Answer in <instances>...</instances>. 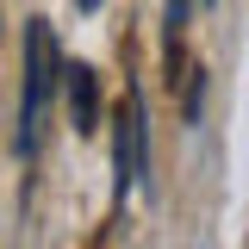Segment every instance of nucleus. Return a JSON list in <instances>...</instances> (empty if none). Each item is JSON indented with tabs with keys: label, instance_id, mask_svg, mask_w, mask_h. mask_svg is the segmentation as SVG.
<instances>
[{
	"label": "nucleus",
	"instance_id": "obj_3",
	"mask_svg": "<svg viewBox=\"0 0 249 249\" xmlns=\"http://www.w3.org/2000/svg\"><path fill=\"white\" fill-rule=\"evenodd\" d=\"M69 119H75V131L81 137H93L100 131V106H93V69H69Z\"/></svg>",
	"mask_w": 249,
	"mask_h": 249
},
{
	"label": "nucleus",
	"instance_id": "obj_4",
	"mask_svg": "<svg viewBox=\"0 0 249 249\" xmlns=\"http://www.w3.org/2000/svg\"><path fill=\"white\" fill-rule=\"evenodd\" d=\"M181 37H187V0H162V56L181 69Z\"/></svg>",
	"mask_w": 249,
	"mask_h": 249
},
{
	"label": "nucleus",
	"instance_id": "obj_2",
	"mask_svg": "<svg viewBox=\"0 0 249 249\" xmlns=\"http://www.w3.org/2000/svg\"><path fill=\"white\" fill-rule=\"evenodd\" d=\"M150 181V124H143V93L131 88L119 106V193Z\"/></svg>",
	"mask_w": 249,
	"mask_h": 249
},
{
	"label": "nucleus",
	"instance_id": "obj_5",
	"mask_svg": "<svg viewBox=\"0 0 249 249\" xmlns=\"http://www.w3.org/2000/svg\"><path fill=\"white\" fill-rule=\"evenodd\" d=\"M75 6H81V13H93V6H100V0H75Z\"/></svg>",
	"mask_w": 249,
	"mask_h": 249
},
{
	"label": "nucleus",
	"instance_id": "obj_1",
	"mask_svg": "<svg viewBox=\"0 0 249 249\" xmlns=\"http://www.w3.org/2000/svg\"><path fill=\"white\" fill-rule=\"evenodd\" d=\"M50 69H56L50 25H44V19H31V31H25V106H19V156L37 150V131H44V100H50Z\"/></svg>",
	"mask_w": 249,
	"mask_h": 249
}]
</instances>
